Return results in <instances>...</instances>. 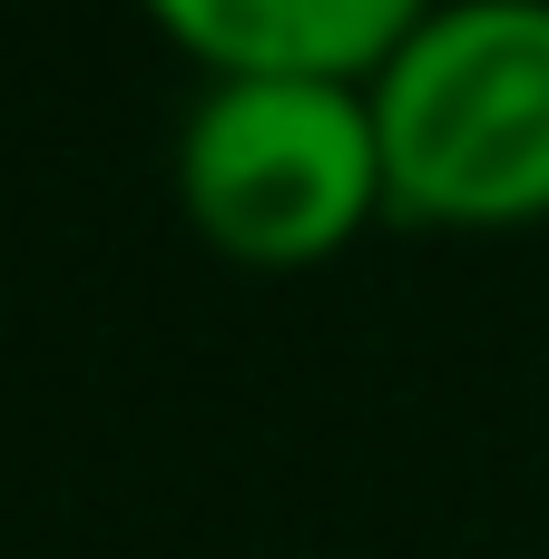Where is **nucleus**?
<instances>
[{
	"instance_id": "f257e3e1",
	"label": "nucleus",
	"mask_w": 549,
	"mask_h": 559,
	"mask_svg": "<svg viewBox=\"0 0 549 559\" xmlns=\"http://www.w3.org/2000/svg\"><path fill=\"white\" fill-rule=\"evenodd\" d=\"M383 197L432 236L549 226V0H432L363 79Z\"/></svg>"
},
{
	"instance_id": "f03ea898",
	"label": "nucleus",
	"mask_w": 549,
	"mask_h": 559,
	"mask_svg": "<svg viewBox=\"0 0 549 559\" xmlns=\"http://www.w3.org/2000/svg\"><path fill=\"white\" fill-rule=\"evenodd\" d=\"M167 177L196 246L255 275L334 265L373 216H393L363 79H206L177 118Z\"/></svg>"
},
{
	"instance_id": "7ed1b4c3",
	"label": "nucleus",
	"mask_w": 549,
	"mask_h": 559,
	"mask_svg": "<svg viewBox=\"0 0 549 559\" xmlns=\"http://www.w3.org/2000/svg\"><path fill=\"white\" fill-rule=\"evenodd\" d=\"M206 79H373L432 0H138Z\"/></svg>"
}]
</instances>
